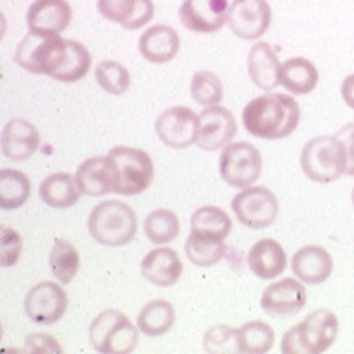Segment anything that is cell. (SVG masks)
Here are the masks:
<instances>
[{
	"mask_svg": "<svg viewBox=\"0 0 354 354\" xmlns=\"http://www.w3.org/2000/svg\"><path fill=\"white\" fill-rule=\"evenodd\" d=\"M301 109L295 98L288 94L266 93L243 107L245 131L264 140L290 137L299 126Z\"/></svg>",
	"mask_w": 354,
	"mask_h": 354,
	"instance_id": "6da1fadb",
	"label": "cell"
},
{
	"mask_svg": "<svg viewBox=\"0 0 354 354\" xmlns=\"http://www.w3.org/2000/svg\"><path fill=\"white\" fill-rule=\"evenodd\" d=\"M337 332L339 323L336 314L325 308L314 310L282 336L281 351L284 354L325 353L336 342Z\"/></svg>",
	"mask_w": 354,
	"mask_h": 354,
	"instance_id": "7a4b0ae2",
	"label": "cell"
},
{
	"mask_svg": "<svg viewBox=\"0 0 354 354\" xmlns=\"http://www.w3.org/2000/svg\"><path fill=\"white\" fill-rule=\"evenodd\" d=\"M87 227L98 243L122 248L137 236V214L127 203L109 199L94 207L88 214Z\"/></svg>",
	"mask_w": 354,
	"mask_h": 354,
	"instance_id": "3957f363",
	"label": "cell"
},
{
	"mask_svg": "<svg viewBox=\"0 0 354 354\" xmlns=\"http://www.w3.org/2000/svg\"><path fill=\"white\" fill-rule=\"evenodd\" d=\"M113 176V192L137 196L153 181V160L144 149L116 146L105 155Z\"/></svg>",
	"mask_w": 354,
	"mask_h": 354,
	"instance_id": "277c9868",
	"label": "cell"
},
{
	"mask_svg": "<svg viewBox=\"0 0 354 354\" xmlns=\"http://www.w3.org/2000/svg\"><path fill=\"white\" fill-rule=\"evenodd\" d=\"M304 176L315 183H332L347 170V151L336 135H321L304 144L301 151Z\"/></svg>",
	"mask_w": 354,
	"mask_h": 354,
	"instance_id": "5b68a950",
	"label": "cell"
},
{
	"mask_svg": "<svg viewBox=\"0 0 354 354\" xmlns=\"http://www.w3.org/2000/svg\"><path fill=\"white\" fill-rule=\"evenodd\" d=\"M88 339L102 354H129L138 345V328L118 310H105L88 326Z\"/></svg>",
	"mask_w": 354,
	"mask_h": 354,
	"instance_id": "8992f818",
	"label": "cell"
},
{
	"mask_svg": "<svg viewBox=\"0 0 354 354\" xmlns=\"http://www.w3.org/2000/svg\"><path fill=\"white\" fill-rule=\"evenodd\" d=\"M66 55V39L59 35L28 33L15 50L13 59L24 71L32 74H46L54 77Z\"/></svg>",
	"mask_w": 354,
	"mask_h": 354,
	"instance_id": "52a82bcc",
	"label": "cell"
},
{
	"mask_svg": "<svg viewBox=\"0 0 354 354\" xmlns=\"http://www.w3.org/2000/svg\"><path fill=\"white\" fill-rule=\"evenodd\" d=\"M221 179L234 188L253 187L262 174V155L253 144L231 142L221 149Z\"/></svg>",
	"mask_w": 354,
	"mask_h": 354,
	"instance_id": "ba28073f",
	"label": "cell"
},
{
	"mask_svg": "<svg viewBox=\"0 0 354 354\" xmlns=\"http://www.w3.org/2000/svg\"><path fill=\"white\" fill-rule=\"evenodd\" d=\"M236 220L251 229H266L279 216L277 196L266 187L242 188L231 201Z\"/></svg>",
	"mask_w": 354,
	"mask_h": 354,
	"instance_id": "9c48e42d",
	"label": "cell"
},
{
	"mask_svg": "<svg viewBox=\"0 0 354 354\" xmlns=\"http://www.w3.org/2000/svg\"><path fill=\"white\" fill-rule=\"evenodd\" d=\"M199 115L190 107H170L155 122V133L165 146L174 149H185L198 140Z\"/></svg>",
	"mask_w": 354,
	"mask_h": 354,
	"instance_id": "30bf717a",
	"label": "cell"
},
{
	"mask_svg": "<svg viewBox=\"0 0 354 354\" xmlns=\"http://www.w3.org/2000/svg\"><path fill=\"white\" fill-rule=\"evenodd\" d=\"M68 306L66 292L57 282H39L26 293L24 312L37 325H54L65 315Z\"/></svg>",
	"mask_w": 354,
	"mask_h": 354,
	"instance_id": "8fae6325",
	"label": "cell"
},
{
	"mask_svg": "<svg viewBox=\"0 0 354 354\" xmlns=\"http://www.w3.org/2000/svg\"><path fill=\"white\" fill-rule=\"evenodd\" d=\"M236 133L238 127L234 115L225 107L212 105V107H205L203 113H199V129L196 144L205 151L223 149L232 142Z\"/></svg>",
	"mask_w": 354,
	"mask_h": 354,
	"instance_id": "7c38bea8",
	"label": "cell"
},
{
	"mask_svg": "<svg viewBox=\"0 0 354 354\" xmlns=\"http://www.w3.org/2000/svg\"><path fill=\"white\" fill-rule=\"evenodd\" d=\"M227 24L240 39H260L271 24L270 4L266 0H234L229 10Z\"/></svg>",
	"mask_w": 354,
	"mask_h": 354,
	"instance_id": "4fadbf2b",
	"label": "cell"
},
{
	"mask_svg": "<svg viewBox=\"0 0 354 354\" xmlns=\"http://www.w3.org/2000/svg\"><path fill=\"white\" fill-rule=\"evenodd\" d=\"M229 10V0H183L179 21L190 32L214 33L227 22Z\"/></svg>",
	"mask_w": 354,
	"mask_h": 354,
	"instance_id": "5bb4252c",
	"label": "cell"
},
{
	"mask_svg": "<svg viewBox=\"0 0 354 354\" xmlns=\"http://www.w3.org/2000/svg\"><path fill=\"white\" fill-rule=\"evenodd\" d=\"M306 304V288L295 279H282L266 288L260 299V306L271 317H292Z\"/></svg>",
	"mask_w": 354,
	"mask_h": 354,
	"instance_id": "9a60e30c",
	"label": "cell"
},
{
	"mask_svg": "<svg viewBox=\"0 0 354 354\" xmlns=\"http://www.w3.org/2000/svg\"><path fill=\"white\" fill-rule=\"evenodd\" d=\"M72 21V8L66 0H33L26 11L28 30L41 35H59Z\"/></svg>",
	"mask_w": 354,
	"mask_h": 354,
	"instance_id": "2e32d148",
	"label": "cell"
},
{
	"mask_svg": "<svg viewBox=\"0 0 354 354\" xmlns=\"http://www.w3.org/2000/svg\"><path fill=\"white\" fill-rule=\"evenodd\" d=\"M140 271L144 279H148L151 284L160 288L174 286L183 273V262L176 249L171 248H155L148 251L140 262Z\"/></svg>",
	"mask_w": 354,
	"mask_h": 354,
	"instance_id": "e0dca14e",
	"label": "cell"
},
{
	"mask_svg": "<svg viewBox=\"0 0 354 354\" xmlns=\"http://www.w3.org/2000/svg\"><path fill=\"white\" fill-rule=\"evenodd\" d=\"M37 127L24 118H11L2 129V153L11 160H28L39 148Z\"/></svg>",
	"mask_w": 354,
	"mask_h": 354,
	"instance_id": "ac0fdd59",
	"label": "cell"
},
{
	"mask_svg": "<svg viewBox=\"0 0 354 354\" xmlns=\"http://www.w3.org/2000/svg\"><path fill=\"white\" fill-rule=\"evenodd\" d=\"M332 270H334V260L321 245H304L293 254V275L306 284L325 282L332 275Z\"/></svg>",
	"mask_w": 354,
	"mask_h": 354,
	"instance_id": "d6986e66",
	"label": "cell"
},
{
	"mask_svg": "<svg viewBox=\"0 0 354 354\" xmlns=\"http://www.w3.org/2000/svg\"><path fill=\"white\" fill-rule=\"evenodd\" d=\"M248 72L251 82L266 93L281 85V61L273 48L264 41H259L249 50Z\"/></svg>",
	"mask_w": 354,
	"mask_h": 354,
	"instance_id": "ffe728a7",
	"label": "cell"
},
{
	"mask_svg": "<svg viewBox=\"0 0 354 354\" xmlns=\"http://www.w3.org/2000/svg\"><path fill=\"white\" fill-rule=\"evenodd\" d=\"M138 50L149 63H168L179 52V35L168 24H155L148 28L138 39Z\"/></svg>",
	"mask_w": 354,
	"mask_h": 354,
	"instance_id": "44dd1931",
	"label": "cell"
},
{
	"mask_svg": "<svg viewBox=\"0 0 354 354\" xmlns=\"http://www.w3.org/2000/svg\"><path fill=\"white\" fill-rule=\"evenodd\" d=\"M249 270L264 281H271L286 270V251L273 238H264L254 243L248 254Z\"/></svg>",
	"mask_w": 354,
	"mask_h": 354,
	"instance_id": "7402d4cb",
	"label": "cell"
},
{
	"mask_svg": "<svg viewBox=\"0 0 354 354\" xmlns=\"http://www.w3.org/2000/svg\"><path fill=\"white\" fill-rule=\"evenodd\" d=\"M39 196L52 209H71L80 201L82 190L77 187L76 176L66 171H55L44 177L39 187Z\"/></svg>",
	"mask_w": 354,
	"mask_h": 354,
	"instance_id": "603a6c76",
	"label": "cell"
},
{
	"mask_svg": "<svg viewBox=\"0 0 354 354\" xmlns=\"http://www.w3.org/2000/svg\"><path fill=\"white\" fill-rule=\"evenodd\" d=\"M76 181L82 194L98 198L113 192V176H111L107 157H91L83 160L76 170Z\"/></svg>",
	"mask_w": 354,
	"mask_h": 354,
	"instance_id": "cb8c5ba5",
	"label": "cell"
},
{
	"mask_svg": "<svg viewBox=\"0 0 354 354\" xmlns=\"http://www.w3.org/2000/svg\"><path fill=\"white\" fill-rule=\"evenodd\" d=\"M319 82V74L312 61L292 57L281 65V85L293 94L312 93Z\"/></svg>",
	"mask_w": 354,
	"mask_h": 354,
	"instance_id": "d4e9b609",
	"label": "cell"
},
{
	"mask_svg": "<svg viewBox=\"0 0 354 354\" xmlns=\"http://www.w3.org/2000/svg\"><path fill=\"white\" fill-rule=\"evenodd\" d=\"M176 323V310L165 299L149 301L137 317L138 330L148 337H159L170 330Z\"/></svg>",
	"mask_w": 354,
	"mask_h": 354,
	"instance_id": "484cf974",
	"label": "cell"
},
{
	"mask_svg": "<svg viewBox=\"0 0 354 354\" xmlns=\"http://www.w3.org/2000/svg\"><path fill=\"white\" fill-rule=\"evenodd\" d=\"M232 221L225 210L214 205H205L199 207L190 218V232L201 234V236L218 238L225 240L231 234Z\"/></svg>",
	"mask_w": 354,
	"mask_h": 354,
	"instance_id": "4316f807",
	"label": "cell"
},
{
	"mask_svg": "<svg viewBox=\"0 0 354 354\" xmlns=\"http://www.w3.org/2000/svg\"><path fill=\"white\" fill-rule=\"evenodd\" d=\"M32 192V183L22 171L13 168L0 170V207L4 210L19 209L26 203Z\"/></svg>",
	"mask_w": 354,
	"mask_h": 354,
	"instance_id": "83f0119b",
	"label": "cell"
},
{
	"mask_svg": "<svg viewBox=\"0 0 354 354\" xmlns=\"http://www.w3.org/2000/svg\"><path fill=\"white\" fill-rule=\"evenodd\" d=\"M93 57L82 43H77L74 39H66V55L63 65L57 72H55L54 80L63 83L80 82L88 74Z\"/></svg>",
	"mask_w": 354,
	"mask_h": 354,
	"instance_id": "f1b7e54d",
	"label": "cell"
},
{
	"mask_svg": "<svg viewBox=\"0 0 354 354\" xmlns=\"http://www.w3.org/2000/svg\"><path fill=\"white\" fill-rule=\"evenodd\" d=\"M185 253L194 266L209 268V266L220 262L223 253H225V243L218 238L201 236V234L190 232V236L185 242Z\"/></svg>",
	"mask_w": 354,
	"mask_h": 354,
	"instance_id": "f546056e",
	"label": "cell"
},
{
	"mask_svg": "<svg viewBox=\"0 0 354 354\" xmlns=\"http://www.w3.org/2000/svg\"><path fill=\"white\" fill-rule=\"evenodd\" d=\"M275 343V332L264 321H249L238 328L240 353L264 354L270 353Z\"/></svg>",
	"mask_w": 354,
	"mask_h": 354,
	"instance_id": "4dcf8cb0",
	"label": "cell"
},
{
	"mask_svg": "<svg viewBox=\"0 0 354 354\" xmlns=\"http://www.w3.org/2000/svg\"><path fill=\"white\" fill-rule=\"evenodd\" d=\"M144 232L149 242L157 243V245L174 242L179 234V218L174 210H151L144 220Z\"/></svg>",
	"mask_w": 354,
	"mask_h": 354,
	"instance_id": "1f68e13d",
	"label": "cell"
},
{
	"mask_svg": "<svg viewBox=\"0 0 354 354\" xmlns=\"http://www.w3.org/2000/svg\"><path fill=\"white\" fill-rule=\"evenodd\" d=\"M50 268L61 284L74 281L80 270V254L77 249L66 240H55L50 251Z\"/></svg>",
	"mask_w": 354,
	"mask_h": 354,
	"instance_id": "d6a6232c",
	"label": "cell"
},
{
	"mask_svg": "<svg viewBox=\"0 0 354 354\" xmlns=\"http://www.w3.org/2000/svg\"><path fill=\"white\" fill-rule=\"evenodd\" d=\"M190 96L196 104L203 107L218 105L223 98V83L214 72L198 71L190 82Z\"/></svg>",
	"mask_w": 354,
	"mask_h": 354,
	"instance_id": "836d02e7",
	"label": "cell"
},
{
	"mask_svg": "<svg viewBox=\"0 0 354 354\" xmlns=\"http://www.w3.org/2000/svg\"><path fill=\"white\" fill-rule=\"evenodd\" d=\"M94 76H96V82L105 93L115 94V96H120L129 88L131 85V76L129 72L122 63L118 61H102L96 66L94 71Z\"/></svg>",
	"mask_w": 354,
	"mask_h": 354,
	"instance_id": "e575fe53",
	"label": "cell"
},
{
	"mask_svg": "<svg viewBox=\"0 0 354 354\" xmlns=\"http://www.w3.org/2000/svg\"><path fill=\"white\" fill-rule=\"evenodd\" d=\"M203 348L207 353H240L238 347V328L229 325L210 326L203 337Z\"/></svg>",
	"mask_w": 354,
	"mask_h": 354,
	"instance_id": "d590c367",
	"label": "cell"
},
{
	"mask_svg": "<svg viewBox=\"0 0 354 354\" xmlns=\"http://www.w3.org/2000/svg\"><path fill=\"white\" fill-rule=\"evenodd\" d=\"M96 6H98L100 15L104 19L116 22L126 30H131L138 0H98Z\"/></svg>",
	"mask_w": 354,
	"mask_h": 354,
	"instance_id": "8d00e7d4",
	"label": "cell"
},
{
	"mask_svg": "<svg viewBox=\"0 0 354 354\" xmlns=\"http://www.w3.org/2000/svg\"><path fill=\"white\" fill-rule=\"evenodd\" d=\"M0 234H2L0 236V240H2V245H0V264H2V268H11L21 259L22 238L15 229L6 225L2 227Z\"/></svg>",
	"mask_w": 354,
	"mask_h": 354,
	"instance_id": "74e56055",
	"label": "cell"
},
{
	"mask_svg": "<svg viewBox=\"0 0 354 354\" xmlns=\"http://www.w3.org/2000/svg\"><path fill=\"white\" fill-rule=\"evenodd\" d=\"M24 351L28 353H63V347L50 334H30L24 342Z\"/></svg>",
	"mask_w": 354,
	"mask_h": 354,
	"instance_id": "f35d334b",
	"label": "cell"
},
{
	"mask_svg": "<svg viewBox=\"0 0 354 354\" xmlns=\"http://www.w3.org/2000/svg\"><path fill=\"white\" fill-rule=\"evenodd\" d=\"M336 137L342 140L345 151H347V170H345V174L354 177V122L342 127Z\"/></svg>",
	"mask_w": 354,
	"mask_h": 354,
	"instance_id": "ab89813d",
	"label": "cell"
},
{
	"mask_svg": "<svg viewBox=\"0 0 354 354\" xmlns=\"http://www.w3.org/2000/svg\"><path fill=\"white\" fill-rule=\"evenodd\" d=\"M342 98L351 109H354V74H348V76L343 80Z\"/></svg>",
	"mask_w": 354,
	"mask_h": 354,
	"instance_id": "60d3db41",
	"label": "cell"
},
{
	"mask_svg": "<svg viewBox=\"0 0 354 354\" xmlns=\"http://www.w3.org/2000/svg\"><path fill=\"white\" fill-rule=\"evenodd\" d=\"M353 205H354V188H353Z\"/></svg>",
	"mask_w": 354,
	"mask_h": 354,
	"instance_id": "b9f144b4",
	"label": "cell"
}]
</instances>
